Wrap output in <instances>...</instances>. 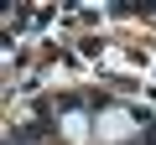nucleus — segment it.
<instances>
[{
    "mask_svg": "<svg viewBox=\"0 0 156 145\" xmlns=\"http://www.w3.org/2000/svg\"><path fill=\"white\" fill-rule=\"evenodd\" d=\"M146 145H156V124H151V135H146Z\"/></svg>",
    "mask_w": 156,
    "mask_h": 145,
    "instance_id": "nucleus-1",
    "label": "nucleus"
}]
</instances>
